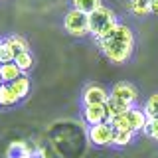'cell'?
I'll list each match as a JSON object with an SVG mask.
<instances>
[{
	"mask_svg": "<svg viewBox=\"0 0 158 158\" xmlns=\"http://www.w3.org/2000/svg\"><path fill=\"white\" fill-rule=\"evenodd\" d=\"M63 30H65L69 36H75V38L87 36L89 34V14L71 8L63 16Z\"/></svg>",
	"mask_w": 158,
	"mask_h": 158,
	"instance_id": "3",
	"label": "cell"
},
{
	"mask_svg": "<svg viewBox=\"0 0 158 158\" xmlns=\"http://www.w3.org/2000/svg\"><path fill=\"white\" fill-rule=\"evenodd\" d=\"M14 57H16V53L10 49V46L2 40V44H0V63H10L14 61Z\"/></svg>",
	"mask_w": 158,
	"mask_h": 158,
	"instance_id": "21",
	"label": "cell"
},
{
	"mask_svg": "<svg viewBox=\"0 0 158 158\" xmlns=\"http://www.w3.org/2000/svg\"><path fill=\"white\" fill-rule=\"evenodd\" d=\"M127 121H128L131 131L132 132H138V131H144L148 118H146V115H144V111H142V109L131 107V109H128V113H127Z\"/></svg>",
	"mask_w": 158,
	"mask_h": 158,
	"instance_id": "9",
	"label": "cell"
},
{
	"mask_svg": "<svg viewBox=\"0 0 158 158\" xmlns=\"http://www.w3.org/2000/svg\"><path fill=\"white\" fill-rule=\"evenodd\" d=\"M105 107H107L109 118H111V117H117V115H127V113H128V109H131V105H127V103L118 101V99L111 97V95H109L107 103H105Z\"/></svg>",
	"mask_w": 158,
	"mask_h": 158,
	"instance_id": "12",
	"label": "cell"
},
{
	"mask_svg": "<svg viewBox=\"0 0 158 158\" xmlns=\"http://www.w3.org/2000/svg\"><path fill=\"white\" fill-rule=\"evenodd\" d=\"M144 132H146V135H150L154 140H158V121H146Z\"/></svg>",
	"mask_w": 158,
	"mask_h": 158,
	"instance_id": "22",
	"label": "cell"
},
{
	"mask_svg": "<svg viewBox=\"0 0 158 158\" xmlns=\"http://www.w3.org/2000/svg\"><path fill=\"white\" fill-rule=\"evenodd\" d=\"M36 150L24 140H14L12 144L8 146V152H6V158H34Z\"/></svg>",
	"mask_w": 158,
	"mask_h": 158,
	"instance_id": "8",
	"label": "cell"
},
{
	"mask_svg": "<svg viewBox=\"0 0 158 158\" xmlns=\"http://www.w3.org/2000/svg\"><path fill=\"white\" fill-rule=\"evenodd\" d=\"M83 118L89 127L99 123H109V113L105 105H83Z\"/></svg>",
	"mask_w": 158,
	"mask_h": 158,
	"instance_id": "7",
	"label": "cell"
},
{
	"mask_svg": "<svg viewBox=\"0 0 158 158\" xmlns=\"http://www.w3.org/2000/svg\"><path fill=\"white\" fill-rule=\"evenodd\" d=\"M128 8L135 16H148L150 14V0H131Z\"/></svg>",
	"mask_w": 158,
	"mask_h": 158,
	"instance_id": "15",
	"label": "cell"
},
{
	"mask_svg": "<svg viewBox=\"0 0 158 158\" xmlns=\"http://www.w3.org/2000/svg\"><path fill=\"white\" fill-rule=\"evenodd\" d=\"M10 87H12V91L16 93V97L20 99V101H22V99H26L30 95V89H32V85H30V79L24 75V73L16 79V81L10 83Z\"/></svg>",
	"mask_w": 158,
	"mask_h": 158,
	"instance_id": "11",
	"label": "cell"
},
{
	"mask_svg": "<svg viewBox=\"0 0 158 158\" xmlns=\"http://www.w3.org/2000/svg\"><path fill=\"white\" fill-rule=\"evenodd\" d=\"M0 44H2V40H0Z\"/></svg>",
	"mask_w": 158,
	"mask_h": 158,
	"instance_id": "25",
	"label": "cell"
},
{
	"mask_svg": "<svg viewBox=\"0 0 158 158\" xmlns=\"http://www.w3.org/2000/svg\"><path fill=\"white\" fill-rule=\"evenodd\" d=\"M14 63L18 65V69L22 73H26L34 67V56L30 53V49L28 52H20V53H16V57H14Z\"/></svg>",
	"mask_w": 158,
	"mask_h": 158,
	"instance_id": "14",
	"label": "cell"
},
{
	"mask_svg": "<svg viewBox=\"0 0 158 158\" xmlns=\"http://www.w3.org/2000/svg\"><path fill=\"white\" fill-rule=\"evenodd\" d=\"M4 42L10 46V49H12L14 53H20V52H28V42H26V38H22V36H8Z\"/></svg>",
	"mask_w": 158,
	"mask_h": 158,
	"instance_id": "17",
	"label": "cell"
},
{
	"mask_svg": "<svg viewBox=\"0 0 158 158\" xmlns=\"http://www.w3.org/2000/svg\"><path fill=\"white\" fill-rule=\"evenodd\" d=\"M81 99H83V105H105L109 99V91L101 85L91 83V85H87L83 89Z\"/></svg>",
	"mask_w": 158,
	"mask_h": 158,
	"instance_id": "6",
	"label": "cell"
},
{
	"mask_svg": "<svg viewBox=\"0 0 158 158\" xmlns=\"http://www.w3.org/2000/svg\"><path fill=\"white\" fill-rule=\"evenodd\" d=\"M113 135H115V131H113V127L109 123H99V125L89 127V140L95 146L113 144Z\"/></svg>",
	"mask_w": 158,
	"mask_h": 158,
	"instance_id": "4",
	"label": "cell"
},
{
	"mask_svg": "<svg viewBox=\"0 0 158 158\" xmlns=\"http://www.w3.org/2000/svg\"><path fill=\"white\" fill-rule=\"evenodd\" d=\"M117 24H118L117 14L109 6H103V4L95 10V12L89 14V34L95 38V42L101 40V38H105Z\"/></svg>",
	"mask_w": 158,
	"mask_h": 158,
	"instance_id": "2",
	"label": "cell"
},
{
	"mask_svg": "<svg viewBox=\"0 0 158 158\" xmlns=\"http://www.w3.org/2000/svg\"><path fill=\"white\" fill-rule=\"evenodd\" d=\"M101 6V0H73V8L81 10L85 14H91Z\"/></svg>",
	"mask_w": 158,
	"mask_h": 158,
	"instance_id": "19",
	"label": "cell"
},
{
	"mask_svg": "<svg viewBox=\"0 0 158 158\" xmlns=\"http://www.w3.org/2000/svg\"><path fill=\"white\" fill-rule=\"evenodd\" d=\"M142 111H144L148 121H158V93L150 95V99L146 101V105H144Z\"/></svg>",
	"mask_w": 158,
	"mask_h": 158,
	"instance_id": "16",
	"label": "cell"
},
{
	"mask_svg": "<svg viewBox=\"0 0 158 158\" xmlns=\"http://www.w3.org/2000/svg\"><path fill=\"white\" fill-rule=\"evenodd\" d=\"M109 125L113 127V131H131V127H128V121H127V115L111 117V118H109ZM131 132H132V131H131Z\"/></svg>",
	"mask_w": 158,
	"mask_h": 158,
	"instance_id": "20",
	"label": "cell"
},
{
	"mask_svg": "<svg viewBox=\"0 0 158 158\" xmlns=\"http://www.w3.org/2000/svg\"><path fill=\"white\" fill-rule=\"evenodd\" d=\"M109 95L115 97V99H118V101H123V103H127V105H131V107H135L136 101H138V91H136V87L132 85V83H127V81L117 83V85L111 89V93H109Z\"/></svg>",
	"mask_w": 158,
	"mask_h": 158,
	"instance_id": "5",
	"label": "cell"
},
{
	"mask_svg": "<svg viewBox=\"0 0 158 158\" xmlns=\"http://www.w3.org/2000/svg\"><path fill=\"white\" fill-rule=\"evenodd\" d=\"M97 46L105 53L107 59L113 63H125L132 56V48H135V34L127 24L118 22L105 38L97 40Z\"/></svg>",
	"mask_w": 158,
	"mask_h": 158,
	"instance_id": "1",
	"label": "cell"
},
{
	"mask_svg": "<svg viewBox=\"0 0 158 158\" xmlns=\"http://www.w3.org/2000/svg\"><path fill=\"white\" fill-rule=\"evenodd\" d=\"M132 136H135V132L131 131H115V135H113V146H128L132 142Z\"/></svg>",
	"mask_w": 158,
	"mask_h": 158,
	"instance_id": "18",
	"label": "cell"
},
{
	"mask_svg": "<svg viewBox=\"0 0 158 158\" xmlns=\"http://www.w3.org/2000/svg\"><path fill=\"white\" fill-rule=\"evenodd\" d=\"M22 75V71L18 69V65L14 61H10V63H0V79H2V83H12V81H16V79Z\"/></svg>",
	"mask_w": 158,
	"mask_h": 158,
	"instance_id": "10",
	"label": "cell"
},
{
	"mask_svg": "<svg viewBox=\"0 0 158 158\" xmlns=\"http://www.w3.org/2000/svg\"><path fill=\"white\" fill-rule=\"evenodd\" d=\"M20 99L16 97V93L12 91V87L8 83H2L0 85V107H14Z\"/></svg>",
	"mask_w": 158,
	"mask_h": 158,
	"instance_id": "13",
	"label": "cell"
},
{
	"mask_svg": "<svg viewBox=\"0 0 158 158\" xmlns=\"http://www.w3.org/2000/svg\"><path fill=\"white\" fill-rule=\"evenodd\" d=\"M150 14L158 16V0H150Z\"/></svg>",
	"mask_w": 158,
	"mask_h": 158,
	"instance_id": "23",
	"label": "cell"
},
{
	"mask_svg": "<svg viewBox=\"0 0 158 158\" xmlns=\"http://www.w3.org/2000/svg\"><path fill=\"white\" fill-rule=\"evenodd\" d=\"M0 85H2V79H0Z\"/></svg>",
	"mask_w": 158,
	"mask_h": 158,
	"instance_id": "24",
	"label": "cell"
}]
</instances>
